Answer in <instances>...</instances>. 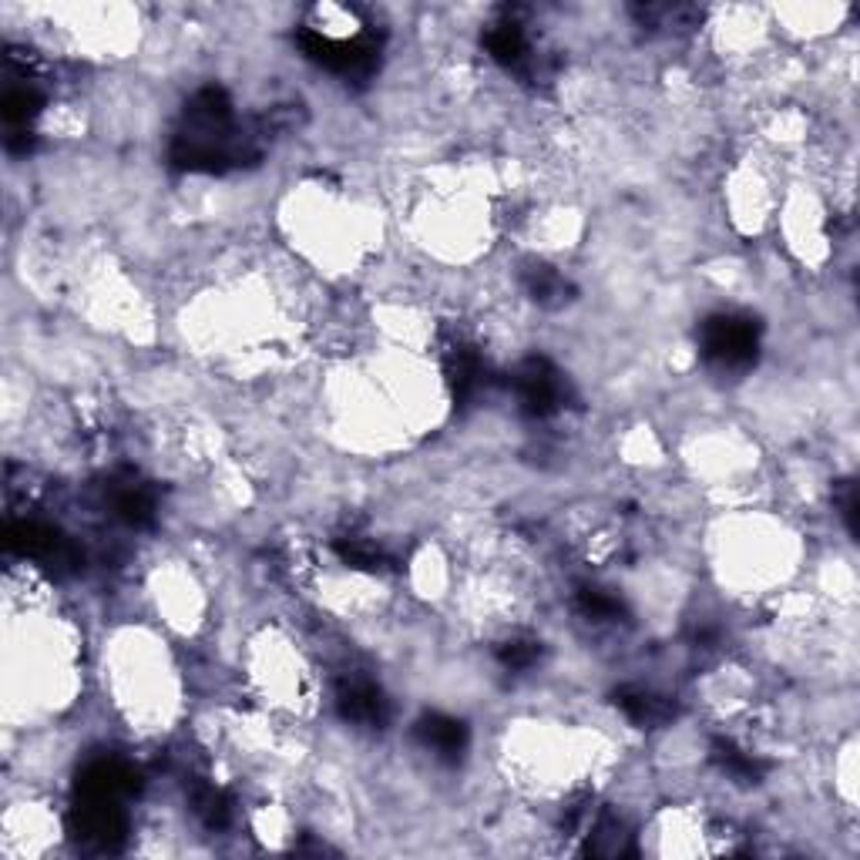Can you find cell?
Listing matches in <instances>:
<instances>
[{"label": "cell", "mask_w": 860, "mask_h": 860, "mask_svg": "<svg viewBox=\"0 0 860 860\" xmlns=\"http://www.w3.org/2000/svg\"><path fill=\"white\" fill-rule=\"evenodd\" d=\"M702 360L720 374H739L756 360V349H760V333H756L753 320L746 317H713L702 323L699 336Z\"/></svg>", "instance_id": "cell-1"}, {"label": "cell", "mask_w": 860, "mask_h": 860, "mask_svg": "<svg viewBox=\"0 0 860 860\" xmlns=\"http://www.w3.org/2000/svg\"><path fill=\"white\" fill-rule=\"evenodd\" d=\"M74 837L94 850H118L125 840V814L118 800H84L74 811Z\"/></svg>", "instance_id": "cell-2"}, {"label": "cell", "mask_w": 860, "mask_h": 860, "mask_svg": "<svg viewBox=\"0 0 860 860\" xmlns=\"http://www.w3.org/2000/svg\"><path fill=\"white\" fill-rule=\"evenodd\" d=\"M515 387H518V400L521 408L531 414V417H548L562 408V380L554 374L544 360H528L521 364V370L515 374Z\"/></svg>", "instance_id": "cell-3"}, {"label": "cell", "mask_w": 860, "mask_h": 860, "mask_svg": "<svg viewBox=\"0 0 860 860\" xmlns=\"http://www.w3.org/2000/svg\"><path fill=\"white\" fill-rule=\"evenodd\" d=\"M336 706H340L343 720L357 723V726H383L387 716H390L383 692L367 679L343 683L340 692H336Z\"/></svg>", "instance_id": "cell-4"}, {"label": "cell", "mask_w": 860, "mask_h": 860, "mask_svg": "<svg viewBox=\"0 0 860 860\" xmlns=\"http://www.w3.org/2000/svg\"><path fill=\"white\" fill-rule=\"evenodd\" d=\"M78 790L84 800H122L135 790V773L118 760H101L81 773Z\"/></svg>", "instance_id": "cell-5"}, {"label": "cell", "mask_w": 860, "mask_h": 860, "mask_svg": "<svg viewBox=\"0 0 860 860\" xmlns=\"http://www.w3.org/2000/svg\"><path fill=\"white\" fill-rule=\"evenodd\" d=\"M417 736H421V743H424L427 749H434V753L440 756V760H458V756L465 753V746H468V730H465V723L450 720V716H440V713L427 716V720L417 726Z\"/></svg>", "instance_id": "cell-6"}, {"label": "cell", "mask_w": 860, "mask_h": 860, "mask_svg": "<svg viewBox=\"0 0 860 860\" xmlns=\"http://www.w3.org/2000/svg\"><path fill=\"white\" fill-rule=\"evenodd\" d=\"M616 702L622 706V713L639 726H660L673 716V702L649 692V689H622L616 696Z\"/></svg>", "instance_id": "cell-7"}, {"label": "cell", "mask_w": 860, "mask_h": 860, "mask_svg": "<svg viewBox=\"0 0 860 860\" xmlns=\"http://www.w3.org/2000/svg\"><path fill=\"white\" fill-rule=\"evenodd\" d=\"M484 44L491 50V58H497L501 65H521L528 58V37L521 31V24L515 21H501L484 34Z\"/></svg>", "instance_id": "cell-8"}, {"label": "cell", "mask_w": 860, "mask_h": 860, "mask_svg": "<svg viewBox=\"0 0 860 860\" xmlns=\"http://www.w3.org/2000/svg\"><path fill=\"white\" fill-rule=\"evenodd\" d=\"M115 512H118L128 525L141 528V525H151V518H156V504H151V494H148L145 488L125 484V488L115 491Z\"/></svg>", "instance_id": "cell-9"}, {"label": "cell", "mask_w": 860, "mask_h": 860, "mask_svg": "<svg viewBox=\"0 0 860 860\" xmlns=\"http://www.w3.org/2000/svg\"><path fill=\"white\" fill-rule=\"evenodd\" d=\"M41 112V94L31 84H14L4 94V118L8 125H27Z\"/></svg>", "instance_id": "cell-10"}, {"label": "cell", "mask_w": 860, "mask_h": 860, "mask_svg": "<svg viewBox=\"0 0 860 860\" xmlns=\"http://www.w3.org/2000/svg\"><path fill=\"white\" fill-rule=\"evenodd\" d=\"M716 764L730 773V777H736V780H756L764 773V767L753 760L749 753H743V749H736L733 743H716Z\"/></svg>", "instance_id": "cell-11"}, {"label": "cell", "mask_w": 860, "mask_h": 860, "mask_svg": "<svg viewBox=\"0 0 860 860\" xmlns=\"http://www.w3.org/2000/svg\"><path fill=\"white\" fill-rule=\"evenodd\" d=\"M578 609H582L585 619L612 622V619H619L622 605H619V598H612L609 592H601V588H582L578 592Z\"/></svg>", "instance_id": "cell-12"}, {"label": "cell", "mask_w": 860, "mask_h": 860, "mask_svg": "<svg viewBox=\"0 0 860 860\" xmlns=\"http://www.w3.org/2000/svg\"><path fill=\"white\" fill-rule=\"evenodd\" d=\"M497 660L504 663V669H515V673H521V669H531V666L538 663V642L515 639V642H508V645H501Z\"/></svg>", "instance_id": "cell-13"}, {"label": "cell", "mask_w": 860, "mask_h": 860, "mask_svg": "<svg viewBox=\"0 0 860 860\" xmlns=\"http://www.w3.org/2000/svg\"><path fill=\"white\" fill-rule=\"evenodd\" d=\"M528 286H531L535 299H541V302H548V299H554L559 293H565V279L554 273V270H548V266L531 270V273H528Z\"/></svg>", "instance_id": "cell-14"}]
</instances>
